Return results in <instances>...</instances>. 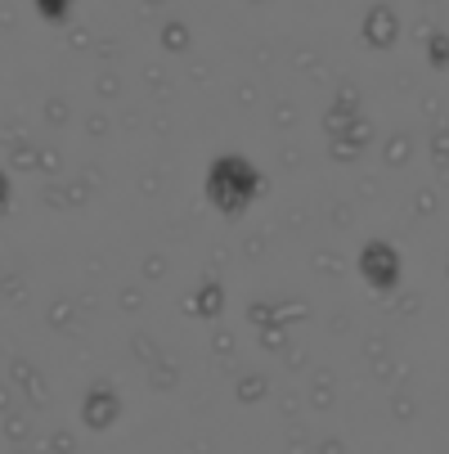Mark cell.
<instances>
[{"label":"cell","mask_w":449,"mask_h":454,"mask_svg":"<svg viewBox=\"0 0 449 454\" xmlns=\"http://www.w3.org/2000/svg\"><path fill=\"white\" fill-rule=\"evenodd\" d=\"M256 193H261V171H256L247 158L238 153H225L207 167V199L216 212L225 216H243L252 203H256Z\"/></svg>","instance_id":"obj_1"},{"label":"cell","mask_w":449,"mask_h":454,"mask_svg":"<svg viewBox=\"0 0 449 454\" xmlns=\"http://www.w3.org/2000/svg\"><path fill=\"white\" fill-rule=\"evenodd\" d=\"M400 252L387 243V239H373V243H364V252H360V275H364V284L373 288V293H391L396 284H400Z\"/></svg>","instance_id":"obj_2"}]
</instances>
